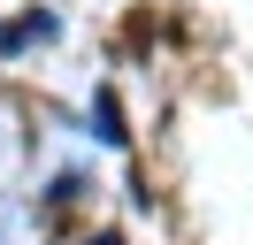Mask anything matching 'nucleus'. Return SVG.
<instances>
[{
	"label": "nucleus",
	"instance_id": "1",
	"mask_svg": "<svg viewBox=\"0 0 253 245\" xmlns=\"http://www.w3.org/2000/svg\"><path fill=\"white\" fill-rule=\"evenodd\" d=\"M92 115H100V138H108V146H123V122H115V100H108V92H100Z\"/></svg>",
	"mask_w": 253,
	"mask_h": 245
},
{
	"label": "nucleus",
	"instance_id": "2",
	"mask_svg": "<svg viewBox=\"0 0 253 245\" xmlns=\"http://www.w3.org/2000/svg\"><path fill=\"white\" fill-rule=\"evenodd\" d=\"M92 245H123V238H92Z\"/></svg>",
	"mask_w": 253,
	"mask_h": 245
}]
</instances>
